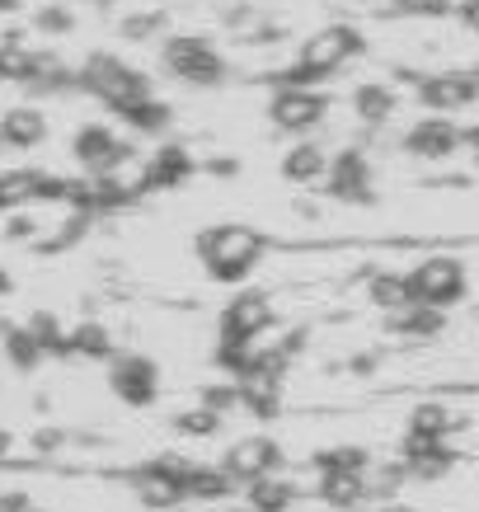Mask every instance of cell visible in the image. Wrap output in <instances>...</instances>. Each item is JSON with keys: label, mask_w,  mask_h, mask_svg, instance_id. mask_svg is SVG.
I'll return each instance as SVG.
<instances>
[{"label": "cell", "mask_w": 479, "mask_h": 512, "mask_svg": "<svg viewBox=\"0 0 479 512\" xmlns=\"http://www.w3.org/2000/svg\"><path fill=\"white\" fill-rule=\"evenodd\" d=\"M315 466H320V475H329V470H339V475H362V470H367V451L362 447H329L315 456Z\"/></svg>", "instance_id": "obj_27"}, {"label": "cell", "mask_w": 479, "mask_h": 512, "mask_svg": "<svg viewBox=\"0 0 479 512\" xmlns=\"http://www.w3.org/2000/svg\"><path fill=\"white\" fill-rule=\"evenodd\" d=\"M282 174H287L292 184H325L329 156L315 146V141H301V146H292V151L282 156Z\"/></svg>", "instance_id": "obj_17"}, {"label": "cell", "mask_w": 479, "mask_h": 512, "mask_svg": "<svg viewBox=\"0 0 479 512\" xmlns=\"http://www.w3.org/2000/svg\"><path fill=\"white\" fill-rule=\"evenodd\" d=\"M278 315H273V301L263 292H240L221 311V320H217V343H245V339H254L263 325H273Z\"/></svg>", "instance_id": "obj_8"}, {"label": "cell", "mask_w": 479, "mask_h": 512, "mask_svg": "<svg viewBox=\"0 0 479 512\" xmlns=\"http://www.w3.org/2000/svg\"><path fill=\"white\" fill-rule=\"evenodd\" d=\"M400 10H409V15H442V10H451V0H395Z\"/></svg>", "instance_id": "obj_35"}, {"label": "cell", "mask_w": 479, "mask_h": 512, "mask_svg": "<svg viewBox=\"0 0 479 512\" xmlns=\"http://www.w3.org/2000/svg\"><path fill=\"white\" fill-rule=\"evenodd\" d=\"M325 188L339 202H367L371 198V165H367V156H362V151H339V156L329 160Z\"/></svg>", "instance_id": "obj_12"}, {"label": "cell", "mask_w": 479, "mask_h": 512, "mask_svg": "<svg viewBox=\"0 0 479 512\" xmlns=\"http://www.w3.org/2000/svg\"><path fill=\"white\" fill-rule=\"evenodd\" d=\"M10 292V273H5V268H0V296Z\"/></svg>", "instance_id": "obj_41"}, {"label": "cell", "mask_w": 479, "mask_h": 512, "mask_svg": "<svg viewBox=\"0 0 479 512\" xmlns=\"http://www.w3.org/2000/svg\"><path fill=\"white\" fill-rule=\"evenodd\" d=\"M160 62H165L170 76L188 80V85H221V80H226V62H221V52L207 43V38H193V33L170 38L165 52H160Z\"/></svg>", "instance_id": "obj_4"}, {"label": "cell", "mask_w": 479, "mask_h": 512, "mask_svg": "<svg viewBox=\"0 0 479 512\" xmlns=\"http://www.w3.org/2000/svg\"><path fill=\"white\" fill-rule=\"evenodd\" d=\"M33 447H38V451H57V447H62V433H52V428H43Z\"/></svg>", "instance_id": "obj_38"}, {"label": "cell", "mask_w": 479, "mask_h": 512, "mask_svg": "<svg viewBox=\"0 0 479 512\" xmlns=\"http://www.w3.org/2000/svg\"><path fill=\"white\" fill-rule=\"evenodd\" d=\"M461 146V132L447 123V118H423V123L404 137V151L409 156H423V160H442V156H451Z\"/></svg>", "instance_id": "obj_15"}, {"label": "cell", "mask_w": 479, "mask_h": 512, "mask_svg": "<svg viewBox=\"0 0 479 512\" xmlns=\"http://www.w3.org/2000/svg\"><path fill=\"white\" fill-rule=\"evenodd\" d=\"M47 137V118L38 109H10L0 118V141L5 146H38Z\"/></svg>", "instance_id": "obj_18"}, {"label": "cell", "mask_w": 479, "mask_h": 512, "mask_svg": "<svg viewBox=\"0 0 479 512\" xmlns=\"http://www.w3.org/2000/svg\"><path fill=\"white\" fill-rule=\"evenodd\" d=\"M109 348H113V339H109V329H104V325L85 320V325L71 329V353H80V357H104Z\"/></svg>", "instance_id": "obj_29"}, {"label": "cell", "mask_w": 479, "mask_h": 512, "mask_svg": "<svg viewBox=\"0 0 479 512\" xmlns=\"http://www.w3.org/2000/svg\"><path fill=\"white\" fill-rule=\"evenodd\" d=\"M109 386L127 404H151L160 390V376H155V362H146V357H118L109 367Z\"/></svg>", "instance_id": "obj_13"}, {"label": "cell", "mask_w": 479, "mask_h": 512, "mask_svg": "<svg viewBox=\"0 0 479 512\" xmlns=\"http://www.w3.org/2000/svg\"><path fill=\"white\" fill-rule=\"evenodd\" d=\"M376 512H409V508H404V503H381Z\"/></svg>", "instance_id": "obj_40"}, {"label": "cell", "mask_w": 479, "mask_h": 512, "mask_svg": "<svg viewBox=\"0 0 479 512\" xmlns=\"http://www.w3.org/2000/svg\"><path fill=\"white\" fill-rule=\"evenodd\" d=\"M5 10H15V0H0V15H5Z\"/></svg>", "instance_id": "obj_43"}, {"label": "cell", "mask_w": 479, "mask_h": 512, "mask_svg": "<svg viewBox=\"0 0 479 512\" xmlns=\"http://www.w3.org/2000/svg\"><path fill=\"white\" fill-rule=\"evenodd\" d=\"M5 353H10V362H15V367H38L43 348L29 339V329H10V334H5Z\"/></svg>", "instance_id": "obj_31"}, {"label": "cell", "mask_w": 479, "mask_h": 512, "mask_svg": "<svg viewBox=\"0 0 479 512\" xmlns=\"http://www.w3.org/2000/svg\"><path fill=\"white\" fill-rule=\"evenodd\" d=\"M188 461H174V456H165V461H155V466H146V470H137V498L146 503V508H155V512H165V508H174L179 498H188Z\"/></svg>", "instance_id": "obj_6"}, {"label": "cell", "mask_w": 479, "mask_h": 512, "mask_svg": "<svg viewBox=\"0 0 479 512\" xmlns=\"http://www.w3.org/2000/svg\"><path fill=\"white\" fill-rule=\"evenodd\" d=\"M353 109L367 127H381L390 113H395V94H390L386 85H362V90L353 94Z\"/></svg>", "instance_id": "obj_23"}, {"label": "cell", "mask_w": 479, "mask_h": 512, "mask_svg": "<svg viewBox=\"0 0 479 512\" xmlns=\"http://www.w3.org/2000/svg\"><path fill=\"white\" fill-rule=\"evenodd\" d=\"M357 52H362V33L348 29V24H325L320 33H310L306 43H301V57H296L292 66H282V71H278V90H282V85L310 90L315 80H325V76H334V71H343Z\"/></svg>", "instance_id": "obj_1"}, {"label": "cell", "mask_w": 479, "mask_h": 512, "mask_svg": "<svg viewBox=\"0 0 479 512\" xmlns=\"http://www.w3.org/2000/svg\"><path fill=\"white\" fill-rule=\"evenodd\" d=\"M71 151H76V160L85 165L90 174H113V170H123L127 165V156H132V146H127L113 127H99V123H90V127H80L76 132V141H71Z\"/></svg>", "instance_id": "obj_7"}, {"label": "cell", "mask_w": 479, "mask_h": 512, "mask_svg": "<svg viewBox=\"0 0 479 512\" xmlns=\"http://www.w3.org/2000/svg\"><path fill=\"white\" fill-rule=\"evenodd\" d=\"M5 451H10V437H5V433H0V456H5Z\"/></svg>", "instance_id": "obj_42"}, {"label": "cell", "mask_w": 479, "mask_h": 512, "mask_svg": "<svg viewBox=\"0 0 479 512\" xmlns=\"http://www.w3.org/2000/svg\"><path fill=\"white\" fill-rule=\"evenodd\" d=\"M371 301L381 306V311H404V306H414V287L409 278H395V273H381V278H371Z\"/></svg>", "instance_id": "obj_26"}, {"label": "cell", "mask_w": 479, "mask_h": 512, "mask_svg": "<svg viewBox=\"0 0 479 512\" xmlns=\"http://www.w3.org/2000/svg\"><path fill=\"white\" fill-rule=\"evenodd\" d=\"M325 94L320 90H296V85H282L273 99H268V113L282 132H310V127L325 118Z\"/></svg>", "instance_id": "obj_10"}, {"label": "cell", "mask_w": 479, "mask_h": 512, "mask_svg": "<svg viewBox=\"0 0 479 512\" xmlns=\"http://www.w3.org/2000/svg\"><path fill=\"white\" fill-rule=\"evenodd\" d=\"M320 498L334 503V508H357L367 498V470L362 475H339V470L320 475Z\"/></svg>", "instance_id": "obj_20"}, {"label": "cell", "mask_w": 479, "mask_h": 512, "mask_svg": "<svg viewBox=\"0 0 479 512\" xmlns=\"http://www.w3.org/2000/svg\"><path fill=\"white\" fill-rule=\"evenodd\" d=\"M33 71V57L24 52V47H0V80H29Z\"/></svg>", "instance_id": "obj_33"}, {"label": "cell", "mask_w": 479, "mask_h": 512, "mask_svg": "<svg viewBox=\"0 0 479 512\" xmlns=\"http://www.w3.org/2000/svg\"><path fill=\"white\" fill-rule=\"evenodd\" d=\"M155 24H160V15H132L123 24V33H127V38H151Z\"/></svg>", "instance_id": "obj_36"}, {"label": "cell", "mask_w": 479, "mask_h": 512, "mask_svg": "<svg viewBox=\"0 0 479 512\" xmlns=\"http://www.w3.org/2000/svg\"><path fill=\"white\" fill-rule=\"evenodd\" d=\"M292 498H296V489L287 480H278V475H263V480L249 484V508L254 512H287Z\"/></svg>", "instance_id": "obj_21"}, {"label": "cell", "mask_w": 479, "mask_h": 512, "mask_svg": "<svg viewBox=\"0 0 479 512\" xmlns=\"http://www.w3.org/2000/svg\"><path fill=\"white\" fill-rule=\"evenodd\" d=\"M390 325H395V334H404V339H433V334H442V325H447V315L433 311V306H404V311L390 315Z\"/></svg>", "instance_id": "obj_19"}, {"label": "cell", "mask_w": 479, "mask_h": 512, "mask_svg": "<svg viewBox=\"0 0 479 512\" xmlns=\"http://www.w3.org/2000/svg\"><path fill=\"white\" fill-rule=\"evenodd\" d=\"M282 461V451L273 437H240L231 451H226V470H231L235 484H254L263 475H273Z\"/></svg>", "instance_id": "obj_11"}, {"label": "cell", "mask_w": 479, "mask_h": 512, "mask_svg": "<svg viewBox=\"0 0 479 512\" xmlns=\"http://www.w3.org/2000/svg\"><path fill=\"white\" fill-rule=\"evenodd\" d=\"M0 512H5V508H0Z\"/></svg>", "instance_id": "obj_44"}, {"label": "cell", "mask_w": 479, "mask_h": 512, "mask_svg": "<svg viewBox=\"0 0 479 512\" xmlns=\"http://www.w3.org/2000/svg\"><path fill=\"white\" fill-rule=\"evenodd\" d=\"M409 287H414V301L418 306H433V311H447L465 296V268L456 259H428L409 273Z\"/></svg>", "instance_id": "obj_5"}, {"label": "cell", "mask_w": 479, "mask_h": 512, "mask_svg": "<svg viewBox=\"0 0 479 512\" xmlns=\"http://www.w3.org/2000/svg\"><path fill=\"white\" fill-rule=\"evenodd\" d=\"M123 118L137 127V132H165V127H170V109H165L155 94H151V99H141V104H132Z\"/></svg>", "instance_id": "obj_30"}, {"label": "cell", "mask_w": 479, "mask_h": 512, "mask_svg": "<svg viewBox=\"0 0 479 512\" xmlns=\"http://www.w3.org/2000/svg\"><path fill=\"white\" fill-rule=\"evenodd\" d=\"M456 19H461L470 33H479V0H465L461 10H456Z\"/></svg>", "instance_id": "obj_37"}, {"label": "cell", "mask_w": 479, "mask_h": 512, "mask_svg": "<svg viewBox=\"0 0 479 512\" xmlns=\"http://www.w3.org/2000/svg\"><path fill=\"white\" fill-rule=\"evenodd\" d=\"M193 174V156L184 146H160L151 160H146V188H179Z\"/></svg>", "instance_id": "obj_16"}, {"label": "cell", "mask_w": 479, "mask_h": 512, "mask_svg": "<svg viewBox=\"0 0 479 512\" xmlns=\"http://www.w3.org/2000/svg\"><path fill=\"white\" fill-rule=\"evenodd\" d=\"M71 24H76V19H71V10H62V5H52V10L38 15V29H47V33H71Z\"/></svg>", "instance_id": "obj_34"}, {"label": "cell", "mask_w": 479, "mask_h": 512, "mask_svg": "<svg viewBox=\"0 0 479 512\" xmlns=\"http://www.w3.org/2000/svg\"><path fill=\"white\" fill-rule=\"evenodd\" d=\"M188 498H226L235 489V480H231V470L226 466H193L188 470Z\"/></svg>", "instance_id": "obj_24"}, {"label": "cell", "mask_w": 479, "mask_h": 512, "mask_svg": "<svg viewBox=\"0 0 479 512\" xmlns=\"http://www.w3.org/2000/svg\"><path fill=\"white\" fill-rule=\"evenodd\" d=\"M461 141H465V146H470V151H475V156H479V127H470V132H461Z\"/></svg>", "instance_id": "obj_39"}, {"label": "cell", "mask_w": 479, "mask_h": 512, "mask_svg": "<svg viewBox=\"0 0 479 512\" xmlns=\"http://www.w3.org/2000/svg\"><path fill=\"white\" fill-rule=\"evenodd\" d=\"M451 428H456V414H451L442 400L418 404L414 414H409V433H418V437H442V442H447Z\"/></svg>", "instance_id": "obj_22"}, {"label": "cell", "mask_w": 479, "mask_h": 512, "mask_svg": "<svg viewBox=\"0 0 479 512\" xmlns=\"http://www.w3.org/2000/svg\"><path fill=\"white\" fill-rule=\"evenodd\" d=\"M221 428V414L217 409H207V404H202V409H184V414H179V433H188V437H212Z\"/></svg>", "instance_id": "obj_32"}, {"label": "cell", "mask_w": 479, "mask_h": 512, "mask_svg": "<svg viewBox=\"0 0 479 512\" xmlns=\"http://www.w3.org/2000/svg\"><path fill=\"white\" fill-rule=\"evenodd\" d=\"M38 179H43V170H5L0 174V212L38 198Z\"/></svg>", "instance_id": "obj_25"}, {"label": "cell", "mask_w": 479, "mask_h": 512, "mask_svg": "<svg viewBox=\"0 0 479 512\" xmlns=\"http://www.w3.org/2000/svg\"><path fill=\"white\" fill-rule=\"evenodd\" d=\"M404 480H409L404 461H390V466H367V498H381V503H390V494H395Z\"/></svg>", "instance_id": "obj_28"}, {"label": "cell", "mask_w": 479, "mask_h": 512, "mask_svg": "<svg viewBox=\"0 0 479 512\" xmlns=\"http://www.w3.org/2000/svg\"><path fill=\"white\" fill-rule=\"evenodd\" d=\"M400 461H404V470H409L414 480H442L456 456H451V447L442 442V437L409 433V437H404V447H400Z\"/></svg>", "instance_id": "obj_14"}, {"label": "cell", "mask_w": 479, "mask_h": 512, "mask_svg": "<svg viewBox=\"0 0 479 512\" xmlns=\"http://www.w3.org/2000/svg\"><path fill=\"white\" fill-rule=\"evenodd\" d=\"M479 99V71H437V76L418 80V104H428L433 113L465 109Z\"/></svg>", "instance_id": "obj_9"}, {"label": "cell", "mask_w": 479, "mask_h": 512, "mask_svg": "<svg viewBox=\"0 0 479 512\" xmlns=\"http://www.w3.org/2000/svg\"><path fill=\"white\" fill-rule=\"evenodd\" d=\"M76 85L80 90H90L94 99H104L113 113H127L132 104L151 99V80L141 76V71H132L123 57H109V52H94L90 62L80 66Z\"/></svg>", "instance_id": "obj_3"}, {"label": "cell", "mask_w": 479, "mask_h": 512, "mask_svg": "<svg viewBox=\"0 0 479 512\" xmlns=\"http://www.w3.org/2000/svg\"><path fill=\"white\" fill-rule=\"evenodd\" d=\"M198 259L217 282H240L263 259V235L254 226H212L198 235Z\"/></svg>", "instance_id": "obj_2"}]
</instances>
